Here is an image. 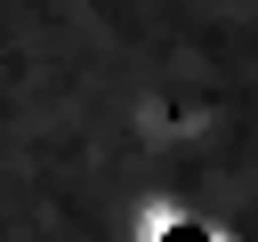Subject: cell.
I'll return each mask as SVG.
<instances>
[{
    "instance_id": "6da1fadb",
    "label": "cell",
    "mask_w": 258,
    "mask_h": 242,
    "mask_svg": "<svg viewBox=\"0 0 258 242\" xmlns=\"http://www.w3.org/2000/svg\"><path fill=\"white\" fill-rule=\"evenodd\" d=\"M121 242H234V234L202 202H137L129 226H121Z\"/></svg>"
}]
</instances>
